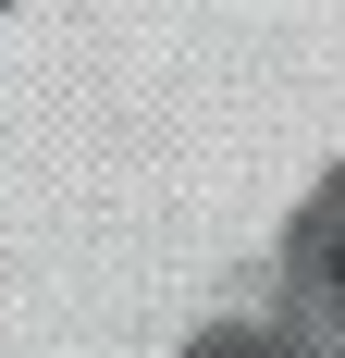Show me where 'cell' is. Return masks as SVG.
Listing matches in <instances>:
<instances>
[]
</instances>
